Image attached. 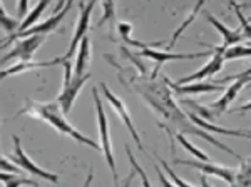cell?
Returning <instances> with one entry per match:
<instances>
[{"label":"cell","instance_id":"3957f363","mask_svg":"<svg viewBox=\"0 0 251 187\" xmlns=\"http://www.w3.org/2000/svg\"><path fill=\"white\" fill-rule=\"evenodd\" d=\"M92 95H94V104H96V111H97V125H99V137H100V150L104 154V159H106L109 169L112 172V179H114V184H119V176H117V169H116V161H114V154H112V144H111V137H109V124H107V117L104 112V105L100 100V95L97 92V89H92Z\"/></svg>","mask_w":251,"mask_h":187},{"label":"cell","instance_id":"d6a6232c","mask_svg":"<svg viewBox=\"0 0 251 187\" xmlns=\"http://www.w3.org/2000/svg\"><path fill=\"white\" fill-rule=\"evenodd\" d=\"M136 170L134 169H132V172L131 174H129V176H127V179H126V181L123 182V187H131V182L132 181H134V177H136Z\"/></svg>","mask_w":251,"mask_h":187},{"label":"cell","instance_id":"5bb4252c","mask_svg":"<svg viewBox=\"0 0 251 187\" xmlns=\"http://www.w3.org/2000/svg\"><path fill=\"white\" fill-rule=\"evenodd\" d=\"M164 84L168 85L171 91H174L177 95H198V94H208V92H220L223 91V85L214 82H193V84H177L169 80V77H163Z\"/></svg>","mask_w":251,"mask_h":187},{"label":"cell","instance_id":"836d02e7","mask_svg":"<svg viewBox=\"0 0 251 187\" xmlns=\"http://www.w3.org/2000/svg\"><path fill=\"white\" fill-rule=\"evenodd\" d=\"M238 111H240V112H248V111H251V100H250V102H246L245 105H241V107H238Z\"/></svg>","mask_w":251,"mask_h":187},{"label":"cell","instance_id":"5b68a950","mask_svg":"<svg viewBox=\"0 0 251 187\" xmlns=\"http://www.w3.org/2000/svg\"><path fill=\"white\" fill-rule=\"evenodd\" d=\"M12 140H14V145H15V152L12 154V156H9L10 162H14L15 165H19V167L22 169L24 172H29L30 176H35V177H40V179H46V181L54 182V184L59 181L57 174L47 172L46 169L39 167V165L35 164V162L32 161L25 152H24L22 145H20V139H19L17 136L12 137Z\"/></svg>","mask_w":251,"mask_h":187},{"label":"cell","instance_id":"d6986e66","mask_svg":"<svg viewBox=\"0 0 251 187\" xmlns=\"http://www.w3.org/2000/svg\"><path fill=\"white\" fill-rule=\"evenodd\" d=\"M3 187H22V186H30V187H39V182L34 179H29L20 174H12V172H2L0 174Z\"/></svg>","mask_w":251,"mask_h":187},{"label":"cell","instance_id":"ac0fdd59","mask_svg":"<svg viewBox=\"0 0 251 187\" xmlns=\"http://www.w3.org/2000/svg\"><path fill=\"white\" fill-rule=\"evenodd\" d=\"M204 7V2H198V5H194L193 7V10H191V14L188 15V19L184 20L183 23H181L179 27H177V30L174 32V35L171 37V42L168 44V46H166V52H171L173 48H174V46H176V42H177V39L181 37V35H183V32L186 30V28H188L189 25H191V23L194 22V19H196V15L200 14V10L203 9Z\"/></svg>","mask_w":251,"mask_h":187},{"label":"cell","instance_id":"8fae6325","mask_svg":"<svg viewBox=\"0 0 251 187\" xmlns=\"http://www.w3.org/2000/svg\"><path fill=\"white\" fill-rule=\"evenodd\" d=\"M139 55L149 57V59H152L157 62L154 70H152V74H151L152 79H156L157 74H159V70L163 69V64L168 62V60H196V59H201V57H204V55H213V54L209 50L194 52V54H171V52H159V50H156V48H143Z\"/></svg>","mask_w":251,"mask_h":187},{"label":"cell","instance_id":"d4e9b609","mask_svg":"<svg viewBox=\"0 0 251 187\" xmlns=\"http://www.w3.org/2000/svg\"><path fill=\"white\" fill-rule=\"evenodd\" d=\"M245 57H251V47L234 46V47H229L228 50L223 54L225 62L226 60H234V59H245Z\"/></svg>","mask_w":251,"mask_h":187},{"label":"cell","instance_id":"4316f807","mask_svg":"<svg viewBox=\"0 0 251 187\" xmlns=\"http://www.w3.org/2000/svg\"><path fill=\"white\" fill-rule=\"evenodd\" d=\"M157 159H159V162H161V164H163V170L166 172V176H169V179H171V181H173V184H174V186H176V187H193L191 184H188V182H184L183 179L177 177V174L174 172V170L171 169V165H169L168 162H166L164 159H161V157H157Z\"/></svg>","mask_w":251,"mask_h":187},{"label":"cell","instance_id":"2e32d148","mask_svg":"<svg viewBox=\"0 0 251 187\" xmlns=\"http://www.w3.org/2000/svg\"><path fill=\"white\" fill-rule=\"evenodd\" d=\"M91 64V37L86 35L80 42L79 52H77V59H75L74 64V77H84L87 75V67Z\"/></svg>","mask_w":251,"mask_h":187},{"label":"cell","instance_id":"f546056e","mask_svg":"<svg viewBox=\"0 0 251 187\" xmlns=\"http://www.w3.org/2000/svg\"><path fill=\"white\" fill-rule=\"evenodd\" d=\"M154 170L156 174L159 176V181H161V187H176L174 184H171V181H169L168 177H166V172L161 167H157V164H154Z\"/></svg>","mask_w":251,"mask_h":187},{"label":"cell","instance_id":"44dd1931","mask_svg":"<svg viewBox=\"0 0 251 187\" xmlns=\"http://www.w3.org/2000/svg\"><path fill=\"white\" fill-rule=\"evenodd\" d=\"M47 7H49V2H39L37 5H35V9L32 10L25 19L22 20V25H20V30L19 32H25V30H29V28L34 27L35 22H37L39 17L42 15V12L46 10ZM19 32H17V34H19Z\"/></svg>","mask_w":251,"mask_h":187},{"label":"cell","instance_id":"e575fe53","mask_svg":"<svg viewBox=\"0 0 251 187\" xmlns=\"http://www.w3.org/2000/svg\"><path fill=\"white\" fill-rule=\"evenodd\" d=\"M200 181H201V187H213L211 184H209V182H208V179H206V176H204V174H203V176H201V179H200Z\"/></svg>","mask_w":251,"mask_h":187},{"label":"cell","instance_id":"7a4b0ae2","mask_svg":"<svg viewBox=\"0 0 251 187\" xmlns=\"http://www.w3.org/2000/svg\"><path fill=\"white\" fill-rule=\"evenodd\" d=\"M30 116L32 119H39L47 122L49 125L55 129L57 132L64 134V136H69L71 139L80 142L84 145H89L92 149H99V144L94 142L92 139H89L84 134H80L77 129L72 127L71 122H69L66 117V114L62 112L59 102H35V100H25V105L22 107V111L17 114L19 116ZM100 150V149H99Z\"/></svg>","mask_w":251,"mask_h":187},{"label":"cell","instance_id":"d590c367","mask_svg":"<svg viewBox=\"0 0 251 187\" xmlns=\"http://www.w3.org/2000/svg\"><path fill=\"white\" fill-rule=\"evenodd\" d=\"M91 181H92V169H91V172H89V177L86 179V182H84V187H89Z\"/></svg>","mask_w":251,"mask_h":187},{"label":"cell","instance_id":"7c38bea8","mask_svg":"<svg viewBox=\"0 0 251 187\" xmlns=\"http://www.w3.org/2000/svg\"><path fill=\"white\" fill-rule=\"evenodd\" d=\"M89 79H91V74H87L84 77H74V75H72L71 80H64L62 91H60L59 97H57V102H59L60 109H62L64 114L71 112L75 97H77L80 89L84 87V84H86Z\"/></svg>","mask_w":251,"mask_h":187},{"label":"cell","instance_id":"30bf717a","mask_svg":"<svg viewBox=\"0 0 251 187\" xmlns=\"http://www.w3.org/2000/svg\"><path fill=\"white\" fill-rule=\"evenodd\" d=\"M174 164L177 165H188V167L198 169L204 174V176H214L220 177L223 181H226L228 184L233 186L234 177H236V170L234 169H228V167H221V165H216L213 162H201V161H189V159H174Z\"/></svg>","mask_w":251,"mask_h":187},{"label":"cell","instance_id":"cb8c5ba5","mask_svg":"<svg viewBox=\"0 0 251 187\" xmlns=\"http://www.w3.org/2000/svg\"><path fill=\"white\" fill-rule=\"evenodd\" d=\"M124 149H126V154H127V159H129V162H131V167L134 169L136 172H137V176L141 177V182H143V187H152V186H151V181H149V177H148V174H146L144 170H143V167H141V165L137 164L136 157L132 156V152H131V149H129V145H127V144L124 145Z\"/></svg>","mask_w":251,"mask_h":187},{"label":"cell","instance_id":"9c48e42d","mask_svg":"<svg viewBox=\"0 0 251 187\" xmlns=\"http://www.w3.org/2000/svg\"><path fill=\"white\" fill-rule=\"evenodd\" d=\"M44 42H46V35H32V37L17 40V46L12 48L9 54L2 57V64H7L12 59H20V62H30L34 52Z\"/></svg>","mask_w":251,"mask_h":187},{"label":"cell","instance_id":"603a6c76","mask_svg":"<svg viewBox=\"0 0 251 187\" xmlns=\"http://www.w3.org/2000/svg\"><path fill=\"white\" fill-rule=\"evenodd\" d=\"M176 139H177V142H179V144L183 145V147H184L186 150H189V152H191L198 161H201V162H211V159H209V157L206 156L203 150H200V149L196 147V145L191 144V142H189L188 139H184V134L177 132V134H176Z\"/></svg>","mask_w":251,"mask_h":187},{"label":"cell","instance_id":"4fadbf2b","mask_svg":"<svg viewBox=\"0 0 251 187\" xmlns=\"http://www.w3.org/2000/svg\"><path fill=\"white\" fill-rule=\"evenodd\" d=\"M251 77H238V79H234L236 82H233L229 85L228 89L225 91V95L221 97V99H218L216 102H213L211 105H208V111H209V116H211V119L214 116H221L223 112L228 109V105L233 102L234 99L238 97V94L241 92L243 87H246L250 82Z\"/></svg>","mask_w":251,"mask_h":187},{"label":"cell","instance_id":"6da1fadb","mask_svg":"<svg viewBox=\"0 0 251 187\" xmlns=\"http://www.w3.org/2000/svg\"><path fill=\"white\" fill-rule=\"evenodd\" d=\"M119 77H121V80H124L123 82L124 85H127L129 89H132V91H136L137 94H141V97L151 105L152 111L157 112L166 122H168L169 129H177L181 134H191V136L201 137V139L209 142V144L214 145V147H218L220 150H225V152H228L229 156L236 157L238 161L243 162V157L240 154H236L233 149H229L226 144H223L221 140L214 139V137L209 136L206 131L200 129L198 125H193L191 122H189V119H186L184 112L181 111V109L174 104V100L171 99V91H169V87L164 84V80L159 82V80L152 79V77L148 79V77L143 74L141 75L129 74L127 77L119 74Z\"/></svg>","mask_w":251,"mask_h":187},{"label":"cell","instance_id":"83f0119b","mask_svg":"<svg viewBox=\"0 0 251 187\" xmlns=\"http://www.w3.org/2000/svg\"><path fill=\"white\" fill-rule=\"evenodd\" d=\"M2 172H12V174H22V169L19 165H14L9 162V157L2 156Z\"/></svg>","mask_w":251,"mask_h":187},{"label":"cell","instance_id":"ffe728a7","mask_svg":"<svg viewBox=\"0 0 251 187\" xmlns=\"http://www.w3.org/2000/svg\"><path fill=\"white\" fill-rule=\"evenodd\" d=\"M231 187H251V159L241 162V170L236 172Z\"/></svg>","mask_w":251,"mask_h":187},{"label":"cell","instance_id":"8d00e7d4","mask_svg":"<svg viewBox=\"0 0 251 187\" xmlns=\"http://www.w3.org/2000/svg\"><path fill=\"white\" fill-rule=\"evenodd\" d=\"M248 87H251V79H250V82H248Z\"/></svg>","mask_w":251,"mask_h":187},{"label":"cell","instance_id":"52a82bcc","mask_svg":"<svg viewBox=\"0 0 251 187\" xmlns=\"http://www.w3.org/2000/svg\"><path fill=\"white\" fill-rule=\"evenodd\" d=\"M96 3L91 2V3H79V9H80V17L79 20L75 22V32L71 39V44H69V48L66 52L64 60H71L74 57L75 50H77V44L82 42V39L87 35V30H89V22H91V14L94 10Z\"/></svg>","mask_w":251,"mask_h":187},{"label":"cell","instance_id":"8992f818","mask_svg":"<svg viewBox=\"0 0 251 187\" xmlns=\"http://www.w3.org/2000/svg\"><path fill=\"white\" fill-rule=\"evenodd\" d=\"M204 17L206 20H208L211 25L216 28L218 32L221 34V37H223V44L221 46H209V44H206V42H200L201 46H204L206 48H208L209 52H220V54H225L226 50H228L229 47H234V46H238V42H243L245 40V35H243V32L238 28V30H233V28H228L225 25L223 22H220L216 17H214L213 14H209V12H206L204 14Z\"/></svg>","mask_w":251,"mask_h":187},{"label":"cell","instance_id":"484cf974","mask_svg":"<svg viewBox=\"0 0 251 187\" xmlns=\"http://www.w3.org/2000/svg\"><path fill=\"white\" fill-rule=\"evenodd\" d=\"M231 7L234 9V14H236L238 20H240L241 32H243V35H245V39H250L251 40V22L245 17V14L241 12V7L240 5H236L234 2H231Z\"/></svg>","mask_w":251,"mask_h":187},{"label":"cell","instance_id":"ba28073f","mask_svg":"<svg viewBox=\"0 0 251 187\" xmlns=\"http://www.w3.org/2000/svg\"><path fill=\"white\" fill-rule=\"evenodd\" d=\"M100 91H102L104 97H106V99L109 100V104L112 105L114 112L117 114V116H119V119L123 120V124L126 125V129H127V131L131 132V137H132V140L136 142V145L141 150H144V145H143V142H141V137H139V134H137V131H136L134 122H132L131 116H129V111H127V107L124 105V102L121 99H117L114 94L111 92V89H109L104 82H100Z\"/></svg>","mask_w":251,"mask_h":187},{"label":"cell","instance_id":"277c9868","mask_svg":"<svg viewBox=\"0 0 251 187\" xmlns=\"http://www.w3.org/2000/svg\"><path fill=\"white\" fill-rule=\"evenodd\" d=\"M71 7H72V2H67L66 7H64L62 10L57 12V14H54V15H50V17H49L46 22L35 23L34 27L29 28V30H25V32H19V34H15V35H9L7 39H3L2 48H7V46H9V44L17 42V40H20V39L32 37V35H47L49 32H54L55 28L59 27V23L64 20V17L67 15V12H69V9H71Z\"/></svg>","mask_w":251,"mask_h":187},{"label":"cell","instance_id":"9a60e30c","mask_svg":"<svg viewBox=\"0 0 251 187\" xmlns=\"http://www.w3.org/2000/svg\"><path fill=\"white\" fill-rule=\"evenodd\" d=\"M223 66H225V59H223V54H220V52H213V57L208 60V64L206 66H203L200 69L198 72H194V74L188 75V77H181L179 80H176L177 84L184 85L188 82H201V80L208 79V77H211L214 74H218V72L221 70Z\"/></svg>","mask_w":251,"mask_h":187},{"label":"cell","instance_id":"f1b7e54d","mask_svg":"<svg viewBox=\"0 0 251 187\" xmlns=\"http://www.w3.org/2000/svg\"><path fill=\"white\" fill-rule=\"evenodd\" d=\"M102 9H104V17L97 22V25H102L104 22H106L107 19L112 17V14H114V3L112 2H104L102 3Z\"/></svg>","mask_w":251,"mask_h":187},{"label":"cell","instance_id":"4dcf8cb0","mask_svg":"<svg viewBox=\"0 0 251 187\" xmlns=\"http://www.w3.org/2000/svg\"><path fill=\"white\" fill-rule=\"evenodd\" d=\"M238 77H251V67L250 69H246L245 72H241V74H234V75H228V77H225V79H220V80H214V84H225V82H228V80H234V79H238Z\"/></svg>","mask_w":251,"mask_h":187},{"label":"cell","instance_id":"e0dca14e","mask_svg":"<svg viewBox=\"0 0 251 187\" xmlns=\"http://www.w3.org/2000/svg\"><path fill=\"white\" fill-rule=\"evenodd\" d=\"M64 57H57L54 60H47V62H35V60H30V62H19L15 66H12L10 69H3L2 70V77H9V75H15L20 74V72L25 70H34V69H42V67H52L57 66V64H64Z\"/></svg>","mask_w":251,"mask_h":187},{"label":"cell","instance_id":"7402d4cb","mask_svg":"<svg viewBox=\"0 0 251 187\" xmlns=\"http://www.w3.org/2000/svg\"><path fill=\"white\" fill-rule=\"evenodd\" d=\"M0 25H2V28L5 32H9L10 35H15L20 30L22 20L9 17V15L5 14V9H3V5L0 3Z\"/></svg>","mask_w":251,"mask_h":187},{"label":"cell","instance_id":"1f68e13d","mask_svg":"<svg viewBox=\"0 0 251 187\" xmlns=\"http://www.w3.org/2000/svg\"><path fill=\"white\" fill-rule=\"evenodd\" d=\"M27 5H29V3H27L25 0H22V2L17 3V15H15V19L24 20L22 17L25 15V12H27Z\"/></svg>","mask_w":251,"mask_h":187}]
</instances>
